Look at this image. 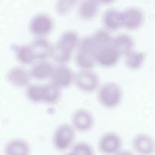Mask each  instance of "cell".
Listing matches in <instances>:
<instances>
[{
  "mask_svg": "<svg viewBox=\"0 0 155 155\" xmlns=\"http://www.w3.org/2000/svg\"><path fill=\"white\" fill-rule=\"evenodd\" d=\"M50 79L52 83L61 88L68 87L74 81V75L65 64H59L54 67Z\"/></svg>",
  "mask_w": 155,
  "mask_h": 155,
  "instance_id": "cell-8",
  "label": "cell"
},
{
  "mask_svg": "<svg viewBox=\"0 0 155 155\" xmlns=\"http://www.w3.org/2000/svg\"><path fill=\"white\" fill-rule=\"evenodd\" d=\"M94 119L91 112L84 108L74 111L71 116V125L75 130L81 133L90 130L94 125Z\"/></svg>",
  "mask_w": 155,
  "mask_h": 155,
  "instance_id": "cell-7",
  "label": "cell"
},
{
  "mask_svg": "<svg viewBox=\"0 0 155 155\" xmlns=\"http://www.w3.org/2000/svg\"><path fill=\"white\" fill-rule=\"evenodd\" d=\"M75 62L81 70H90L96 63L93 55L79 50L76 53Z\"/></svg>",
  "mask_w": 155,
  "mask_h": 155,
  "instance_id": "cell-21",
  "label": "cell"
},
{
  "mask_svg": "<svg viewBox=\"0 0 155 155\" xmlns=\"http://www.w3.org/2000/svg\"><path fill=\"white\" fill-rule=\"evenodd\" d=\"M76 3V1H58L55 4L56 12L59 15H65L71 10Z\"/></svg>",
  "mask_w": 155,
  "mask_h": 155,
  "instance_id": "cell-26",
  "label": "cell"
},
{
  "mask_svg": "<svg viewBox=\"0 0 155 155\" xmlns=\"http://www.w3.org/2000/svg\"><path fill=\"white\" fill-rule=\"evenodd\" d=\"M76 131L71 125L62 124L54 131L52 143L54 148L59 151H65L71 149L75 139Z\"/></svg>",
  "mask_w": 155,
  "mask_h": 155,
  "instance_id": "cell-1",
  "label": "cell"
},
{
  "mask_svg": "<svg viewBox=\"0 0 155 155\" xmlns=\"http://www.w3.org/2000/svg\"><path fill=\"white\" fill-rule=\"evenodd\" d=\"M98 100L105 107L111 108L120 102L122 91L120 86L113 82L104 84L98 90Z\"/></svg>",
  "mask_w": 155,
  "mask_h": 155,
  "instance_id": "cell-2",
  "label": "cell"
},
{
  "mask_svg": "<svg viewBox=\"0 0 155 155\" xmlns=\"http://www.w3.org/2000/svg\"><path fill=\"white\" fill-rule=\"evenodd\" d=\"M133 151L137 155H153L155 153V140L148 134H136L131 142Z\"/></svg>",
  "mask_w": 155,
  "mask_h": 155,
  "instance_id": "cell-5",
  "label": "cell"
},
{
  "mask_svg": "<svg viewBox=\"0 0 155 155\" xmlns=\"http://www.w3.org/2000/svg\"><path fill=\"white\" fill-rule=\"evenodd\" d=\"M30 45L35 60L45 61L51 56L53 45L45 38H35Z\"/></svg>",
  "mask_w": 155,
  "mask_h": 155,
  "instance_id": "cell-10",
  "label": "cell"
},
{
  "mask_svg": "<svg viewBox=\"0 0 155 155\" xmlns=\"http://www.w3.org/2000/svg\"><path fill=\"white\" fill-rule=\"evenodd\" d=\"M114 155H136L133 151H130L127 150L122 149L119 152H117Z\"/></svg>",
  "mask_w": 155,
  "mask_h": 155,
  "instance_id": "cell-27",
  "label": "cell"
},
{
  "mask_svg": "<svg viewBox=\"0 0 155 155\" xmlns=\"http://www.w3.org/2000/svg\"><path fill=\"white\" fill-rule=\"evenodd\" d=\"M53 21L47 14L41 13L33 16L29 23V30L36 38H44L53 30Z\"/></svg>",
  "mask_w": 155,
  "mask_h": 155,
  "instance_id": "cell-4",
  "label": "cell"
},
{
  "mask_svg": "<svg viewBox=\"0 0 155 155\" xmlns=\"http://www.w3.org/2000/svg\"><path fill=\"white\" fill-rule=\"evenodd\" d=\"M62 155H74V154L71 151H69L68 152H67V153H65L63 154Z\"/></svg>",
  "mask_w": 155,
  "mask_h": 155,
  "instance_id": "cell-28",
  "label": "cell"
},
{
  "mask_svg": "<svg viewBox=\"0 0 155 155\" xmlns=\"http://www.w3.org/2000/svg\"><path fill=\"white\" fill-rule=\"evenodd\" d=\"M15 52L17 60L22 64L28 65L35 60L30 44L16 46Z\"/></svg>",
  "mask_w": 155,
  "mask_h": 155,
  "instance_id": "cell-19",
  "label": "cell"
},
{
  "mask_svg": "<svg viewBox=\"0 0 155 155\" xmlns=\"http://www.w3.org/2000/svg\"><path fill=\"white\" fill-rule=\"evenodd\" d=\"M99 152L104 155H114L122 148V140L114 132H106L102 134L97 141Z\"/></svg>",
  "mask_w": 155,
  "mask_h": 155,
  "instance_id": "cell-3",
  "label": "cell"
},
{
  "mask_svg": "<svg viewBox=\"0 0 155 155\" xmlns=\"http://www.w3.org/2000/svg\"><path fill=\"white\" fill-rule=\"evenodd\" d=\"M25 94L27 98L33 102L38 103L43 102V85L29 84L28 86H27Z\"/></svg>",
  "mask_w": 155,
  "mask_h": 155,
  "instance_id": "cell-23",
  "label": "cell"
},
{
  "mask_svg": "<svg viewBox=\"0 0 155 155\" xmlns=\"http://www.w3.org/2000/svg\"><path fill=\"white\" fill-rule=\"evenodd\" d=\"M31 151L28 142L22 138L12 139L4 147V155H30Z\"/></svg>",
  "mask_w": 155,
  "mask_h": 155,
  "instance_id": "cell-12",
  "label": "cell"
},
{
  "mask_svg": "<svg viewBox=\"0 0 155 155\" xmlns=\"http://www.w3.org/2000/svg\"><path fill=\"white\" fill-rule=\"evenodd\" d=\"M112 44L120 55L126 56L133 50L134 41L129 35L120 33L113 38Z\"/></svg>",
  "mask_w": 155,
  "mask_h": 155,
  "instance_id": "cell-16",
  "label": "cell"
},
{
  "mask_svg": "<svg viewBox=\"0 0 155 155\" xmlns=\"http://www.w3.org/2000/svg\"><path fill=\"white\" fill-rule=\"evenodd\" d=\"M70 151L74 155H95L93 147L89 143L85 141L75 142Z\"/></svg>",
  "mask_w": 155,
  "mask_h": 155,
  "instance_id": "cell-24",
  "label": "cell"
},
{
  "mask_svg": "<svg viewBox=\"0 0 155 155\" xmlns=\"http://www.w3.org/2000/svg\"><path fill=\"white\" fill-rule=\"evenodd\" d=\"M120 54L113 47L112 43L101 48L95 54V60L101 66L110 67L118 61Z\"/></svg>",
  "mask_w": 155,
  "mask_h": 155,
  "instance_id": "cell-9",
  "label": "cell"
},
{
  "mask_svg": "<svg viewBox=\"0 0 155 155\" xmlns=\"http://www.w3.org/2000/svg\"><path fill=\"white\" fill-rule=\"evenodd\" d=\"M79 42L78 34L75 31L67 30L61 34L56 45L64 50L71 53L74 49L78 47Z\"/></svg>",
  "mask_w": 155,
  "mask_h": 155,
  "instance_id": "cell-15",
  "label": "cell"
},
{
  "mask_svg": "<svg viewBox=\"0 0 155 155\" xmlns=\"http://www.w3.org/2000/svg\"><path fill=\"white\" fill-rule=\"evenodd\" d=\"M99 2L92 0L81 1L78 8V13L79 18L84 20H90L97 14Z\"/></svg>",
  "mask_w": 155,
  "mask_h": 155,
  "instance_id": "cell-18",
  "label": "cell"
},
{
  "mask_svg": "<svg viewBox=\"0 0 155 155\" xmlns=\"http://www.w3.org/2000/svg\"><path fill=\"white\" fill-rule=\"evenodd\" d=\"M145 58V54L144 53L133 50L125 56V63L128 68L135 70L141 67Z\"/></svg>",
  "mask_w": 155,
  "mask_h": 155,
  "instance_id": "cell-22",
  "label": "cell"
},
{
  "mask_svg": "<svg viewBox=\"0 0 155 155\" xmlns=\"http://www.w3.org/2000/svg\"><path fill=\"white\" fill-rule=\"evenodd\" d=\"M30 78L29 72L21 67H12L6 74L7 80L13 85L17 87L28 86Z\"/></svg>",
  "mask_w": 155,
  "mask_h": 155,
  "instance_id": "cell-13",
  "label": "cell"
},
{
  "mask_svg": "<svg viewBox=\"0 0 155 155\" xmlns=\"http://www.w3.org/2000/svg\"><path fill=\"white\" fill-rule=\"evenodd\" d=\"M74 82L77 87L84 92H92L99 85V79L91 70H81L74 74Z\"/></svg>",
  "mask_w": 155,
  "mask_h": 155,
  "instance_id": "cell-6",
  "label": "cell"
},
{
  "mask_svg": "<svg viewBox=\"0 0 155 155\" xmlns=\"http://www.w3.org/2000/svg\"><path fill=\"white\" fill-rule=\"evenodd\" d=\"M102 21L107 30H116L123 26L122 12L113 8H108L104 12Z\"/></svg>",
  "mask_w": 155,
  "mask_h": 155,
  "instance_id": "cell-14",
  "label": "cell"
},
{
  "mask_svg": "<svg viewBox=\"0 0 155 155\" xmlns=\"http://www.w3.org/2000/svg\"><path fill=\"white\" fill-rule=\"evenodd\" d=\"M54 69L53 65L47 61H40L34 64L30 68V77L36 80H43L50 77Z\"/></svg>",
  "mask_w": 155,
  "mask_h": 155,
  "instance_id": "cell-17",
  "label": "cell"
},
{
  "mask_svg": "<svg viewBox=\"0 0 155 155\" xmlns=\"http://www.w3.org/2000/svg\"><path fill=\"white\" fill-rule=\"evenodd\" d=\"M71 53L67 52L60 47H58L56 44L53 45V52L51 54V58L59 64H64L69 61L71 58Z\"/></svg>",
  "mask_w": 155,
  "mask_h": 155,
  "instance_id": "cell-25",
  "label": "cell"
},
{
  "mask_svg": "<svg viewBox=\"0 0 155 155\" xmlns=\"http://www.w3.org/2000/svg\"><path fill=\"white\" fill-rule=\"evenodd\" d=\"M44 96L43 102L47 104L56 102L61 96V88L51 82L43 85Z\"/></svg>",
  "mask_w": 155,
  "mask_h": 155,
  "instance_id": "cell-20",
  "label": "cell"
},
{
  "mask_svg": "<svg viewBox=\"0 0 155 155\" xmlns=\"http://www.w3.org/2000/svg\"><path fill=\"white\" fill-rule=\"evenodd\" d=\"M143 21V13L138 7H130L122 11L123 27L128 30L139 28Z\"/></svg>",
  "mask_w": 155,
  "mask_h": 155,
  "instance_id": "cell-11",
  "label": "cell"
}]
</instances>
